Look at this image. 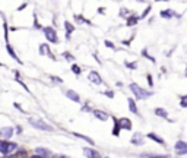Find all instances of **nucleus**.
Instances as JSON below:
<instances>
[{
    "instance_id": "42",
    "label": "nucleus",
    "mask_w": 187,
    "mask_h": 158,
    "mask_svg": "<svg viewBox=\"0 0 187 158\" xmlns=\"http://www.w3.org/2000/svg\"><path fill=\"white\" fill-rule=\"evenodd\" d=\"M155 2H168V0H155Z\"/></svg>"
},
{
    "instance_id": "20",
    "label": "nucleus",
    "mask_w": 187,
    "mask_h": 158,
    "mask_svg": "<svg viewBox=\"0 0 187 158\" xmlns=\"http://www.w3.org/2000/svg\"><path fill=\"white\" fill-rule=\"evenodd\" d=\"M16 150H18V143H15V142H8L6 155H9V154H13V152H16Z\"/></svg>"
},
{
    "instance_id": "32",
    "label": "nucleus",
    "mask_w": 187,
    "mask_h": 158,
    "mask_svg": "<svg viewBox=\"0 0 187 158\" xmlns=\"http://www.w3.org/2000/svg\"><path fill=\"white\" fill-rule=\"evenodd\" d=\"M104 44H105V47H108V49H111V50H115V45H114L111 41L105 40V41H104Z\"/></svg>"
},
{
    "instance_id": "31",
    "label": "nucleus",
    "mask_w": 187,
    "mask_h": 158,
    "mask_svg": "<svg viewBox=\"0 0 187 158\" xmlns=\"http://www.w3.org/2000/svg\"><path fill=\"white\" fill-rule=\"evenodd\" d=\"M151 6H148L146 9H145V10H143V13H142V15H140V19H143V18H146L148 15H149V12H151Z\"/></svg>"
},
{
    "instance_id": "39",
    "label": "nucleus",
    "mask_w": 187,
    "mask_h": 158,
    "mask_svg": "<svg viewBox=\"0 0 187 158\" xmlns=\"http://www.w3.org/2000/svg\"><path fill=\"white\" fill-rule=\"evenodd\" d=\"M180 100H181V101H186V103H187V95H181V97H180Z\"/></svg>"
},
{
    "instance_id": "3",
    "label": "nucleus",
    "mask_w": 187,
    "mask_h": 158,
    "mask_svg": "<svg viewBox=\"0 0 187 158\" xmlns=\"http://www.w3.org/2000/svg\"><path fill=\"white\" fill-rule=\"evenodd\" d=\"M44 35H45V38H47V41H50L51 44H57L58 42V37H57V32L56 29L53 28V26H45L44 29Z\"/></svg>"
},
{
    "instance_id": "13",
    "label": "nucleus",
    "mask_w": 187,
    "mask_h": 158,
    "mask_svg": "<svg viewBox=\"0 0 187 158\" xmlns=\"http://www.w3.org/2000/svg\"><path fill=\"white\" fill-rule=\"evenodd\" d=\"M66 97H67L69 100H72L73 103H81V97H79L78 92L73 91V89H67V91H66Z\"/></svg>"
},
{
    "instance_id": "33",
    "label": "nucleus",
    "mask_w": 187,
    "mask_h": 158,
    "mask_svg": "<svg viewBox=\"0 0 187 158\" xmlns=\"http://www.w3.org/2000/svg\"><path fill=\"white\" fill-rule=\"evenodd\" d=\"M51 81H53L54 83H63V79L58 78V76H51Z\"/></svg>"
},
{
    "instance_id": "5",
    "label": "nucleus",
    "mask_w": 187,
    "mask_h": 158,
    "mask_svg": "<svg viewBox=\"0 0 187 158\" xmlns=\"http://www.w3.org/2000/svg\"><path fill=\"white\" fill-rule=\"evenodd\" d=\"M92 114H94V117H97L98 120H101V122H107L108 117H110L107 111H104V110H97V108L92 110Z\"/></svg>"
},
{
    "instance_id": "4",
    "label": "nucleus",
    "mask_w": 187,
    "mask_h": 158,
    "mask_svg": "<svg viewBox=\"0 0 187 158\" xmlns=\"http://www.w3.org/2000/svg\"><path fill=\"white\" fill-rule=\"evenodd\" d=\"M174 150L177 155H187V142L186 141H177L174 145Z\"/></svg>"
},
{
    "instance_id": "14",
    "label": "nucleus",
    "mask_w": 187,
    "mask_h": 158,
    "mask_svg": "<svg viewBox=\"0 0 187 158\" xmlns=\"http://www.w3.org/2000/svg\"><path fill=\"white\" fill-rule=\"evenodd\" d=\"M161 18H164V19H171V18H174V16H177L179 18V15L172 10V9H165V10H161Z\"/></svg>"
},
{
    "instance_id": "17",
    "label": "nucleus",
    "mask_w": 187,
    "mask_h": 158,
    "mask_svg": "<svg viewBox=\"0 0 187 158\" xmlns=\"http://www.w3.org/2000/svg\"><path fill=\"white\" fill-rule=\"evenodd\" d=\"M6 50H8V53H9V56H10V57L13 59V60H16L19 65H22V60H21V59L16 56V53H15V50L10 47V44H6Z\"/></svg>"
},
{
    "instance_id": "8",
    "label": "nucleus",
    "mask_w": 187,
    "mask_h": 158,
    "mask_svg": "<svg viewBox=\"0 0 187 158\" xmlns=\"http://www.w3.org/2000/svg\"><path fill=\"white\" fill-rule=\"evenodd\" d=\"M83 155L86 158H101V154L98 152L97 150H94V148H83Z\"/></svg>"
},
{
    "instance_id": "41",
    "label": "nucleus",
    "mask_w": 187,
    "mask_h": 158,
    "mask_svg": "<svg viewBox=\"0 0 187 158\" xmlns=\"http://www.w3.org/2000/svg\"><path fill=\"white\" fill-rule=\"evenodd\" d=\"M16 132H18V133H21V132H22V129H21V126H18V127H16Z\"/></svg>"
},
{
    "instance_id": "43",
    "label": "nucleus",
    "mask_w": 187,
    "mask_h": 158,
    "mask_svg": "<svg viewBox=\"0 0 187 158\" xmlns=\"http://www.w3.org/2000/svg\"><path fill=\"white\" fill-rule=\"evenodd\" d=\"M186 72H187V67H186Z\"/></svg>"
},
{
    "instance_id": "40",
    "label": "nucleus",
    "mask_w": 187,
    "mask_h": 158,
    "mask_svg": "<svg viewBox=\"0 0 187 158\" xmlns=\"http://www.w3.org/2000/svg\"><path fill=\"white\" fill-rule=\"evenodd\" d=\"M6 158H18L15 154H9V155H6Z\"/></svg>"
},
{
    "instance_id": "24",
    "label": "nucleus",
    "mask_w": 187,
    "mask_h": 158,
    "mask_svg": "<svg viewBox=\"0 0 187 158\" xmlns=\"http://www.w3.org/2000/svg\"><path fill=\"white\" fill-rule=\"evenodd\" d=\"M15 155H16L18 158H26L28 157V151L26 150H16Z\"/></svg>"
},
{
    "instance_id": "44",
    "label": "nucleus",
    "mask_w": 187,
    "mask_h": 158,
    "mask_svg": "<svg viewBox=\"0 0 187 158\" xmlns=\"http://www.w3.org/2000/svg\"><path fill=\"white\" fill-rule=\"evenodd\" d=\"M0 66H2V63H0Z\"/></svg>"
},
{
    "instance_id": "25",
    "label": "nucleus",
    "mask_w": 187,
    "mask_h": 158,
    "mask_svg": "<svg viewBox=\"0 0 187 158\" xmlns=\"http://www.w3.org/2000/svg\"><path fill=\"white\" fill-rule=\"evenodd\" d=\"M124 66L127 67V69H130V70H135V69H138V63L136 62H124Z\"/></svg>"
},
{
    "instance_id": "7",
    "label": "nucleus",
    "mask_w": 187,
    "mask_h": 158,
    "mask_svg": "<svg viewBox=\"0 0 187 158\" xmlns=\"http://www.w3.org/2000/svg\"><path fill=\"white\" fill-rule=\"evenodd\" d=\"M88 79H89L92 83H95V85H101V83H102V78H101V75L98 73L97 70H92V72H89Z\"/></svg>"
},
{
    "instance_id": "10",
    "label": "nucleus",
    "mask_w": 187,
    "mask_h": 158,
    "mask_svg": "<svg viewBox=\"0 0 187 158\" xmlns=\"http://www.w3.org/2000/svg\"><path fill=\"white\" fill-rule=\"evenodd\" d=\"M40 54H41V56H48L51 60H56L54 54H53V53L50 51L48 44H41V45H40Z\"/></svg>"
},
{
    "instance_id": "1",
    "label": "nucleus",
    "mask_w": 187,
    "mask_h": 158,
    "mask_svg": "<svg viewBox=\"0 0 187 158\" xmlns=\"http://www.w3.org/2000/svg\"><path fill=\"white\" fill-rule=\"evenodd\" d=\"M28 123L32 126V127L38 129V130H44V132H53L54 130L53 126H50L47 122H44L42 119H38V117H29L28 119Z\"/></svg>"
},
{
    "instance_id": "18",
    "label": "nucleus",
    "mask_w": 187,
    "mask_h": 158,
    "mask_svg": "<svg viewBox=\"0 0 187 158\" xmlns=\"http://www.w3.org/2000/svg\"><path fill=\"white\" fill-rule=\"evenodd\" d=\"M73 135L76 136V138H79V139H82V141H85L86 143H89V145H95V142H94V139H91L89 136H86V135H82V133H78V132H73Z\"/></svg>"
},
{
    "instance_id": "22",
    "label": "nucleus",
    "mask_w": 187,
    "mask_h": 158,
    "mask_svg": "<svg viewBox=\"0 0 187 158\" xmlns=\"http://www.w3.org/2000/svg\"><path fill=\"white\" fill-rule=\"evenodd\" d=\"M139 19H140V16H136V15H133V16H129V18H127V22H126V25H127V26L136 25V24L139 22Z\"/></svg>"
},
{
    "instance_id": "19",
    "label": "nucleus",
    "mask_w": 187,
    "mask_h": 158,
    "mask_svg": "<svg viewBox=\"0 0 187 158\" xmlns=\"http://www.w3.org/2000/svg\"><path fill=\"white\" fill-rule=\"evenodd\" d=\"M120 130H122V127H120V125H119V120L114 117V127H113V130H111L113 136L119 138V136H120Z\"/></svg>"
},
{
    "instance_id": "15",
    "label": "nucleus",
    "mask_w": 187,
    "mask_h": 158,
    "mask_svg": "<svg viewBox=\"0 0 187 158\" xmlns=\"http://www.w3.org/2000/svg\"><path fill=\"white\" fill-rule=\"evenodd\" d=\"M146 138L148 139H151V141H154V142H156V143H159V145H165V141H164L161 136H158L156 133H154V132H151V133H148L146 135Z\"/></svg>"
},
{
    "instance_id": "35",
    "label": "nucleus",
    "mask_w": 187,
    "mask_h": 158,
    "mask_svg": "<svg viewBox=\"0 0 187 158\" xmlns=\"http://www.w3.org/2000/svg\"><path fill=\"white\" fill-rule=\"evenodd\" d=\"M148 83H149V86H151V88L154 86V81H152V75H149V73H148Z\"/></svg>"
},
{
    "instance_id": "30",
    "label": "nucleus",
    "mask_w": 187,
    "mask_h": 158,
    "mask_svg": "<svg viewBox=\"0 0 187 158\" xmlns=\"http://www.w3.org/2000/svg\"><path fill=\"white\" fill-rule=\"evenodd\" d=\"M101 94H102V95H107L108 98H114V92L111 91V89H107V91H102V92H101Z\"/></svg>"
},
{
    "instance_id": "28",
    "label": "nucleus",
    "mask_w": 187,
    "mask_h": 158,
    "mask_svg": "<svg viewBox=\"0 0 187 158\" xmlns=\"http://www.w3.org/2000/svg\"><path fill=\"white\" fill-rule=\"evenodd\" d=\"M72 72H73L75 75H81V73H82V69L78 66L76 63H73V65H72Z\"/></svg>"
},
{
    "instance_id": "29",
    "label": "nucleus",
    "mask_w": 187,
    "mask_h": 158,
    "mask_svg": "<svg viewBox=\"0 0 187 158\" xmlns=\"http://www.w3.org/2000/svg\"><path fill=\"white\" fill-rule=\"evenodd\" d=\"M63 56H65V59L67 60V62H75V57L70 54V53H69V51H65V53H63Z\"/></svg>"
},
{
    "instance_id": "36",
    "label": "nucleus",
    "mask_w": 187,
    "mask_h": 158,
    "mask_svg": "<svg viewBox=\"0 0 187 158\" xmlns=\"http://www.w3.org/2000/svg\"><path fill=\"white\" fill-rule=\"evenodd\" d=\"M34 26L38 28V29H41V25L38 24V21H37V16H35V15H34Z\"/></svg>"
},
{
    "instance_id": "16",
    "label": "nucleus",
    "mask_w": 187,
    "mask_h": 158,
    "mask_svg": "<svg viewBox=\"0 0 187 158\" xmlns=\"http://www.w3.org/2000/svg\"><path fill=\"white\" fill-rule=\"evenodd\" d=\"M127 106H129L130 113H133V114H139L138 106H136V103H135V100H133V98H127Z\"/></svg>"
},
{
    "instance_id": "11",
    "label": "nucleus",
    "mask_w": 187,
    "mask_h": 158,
    "mask_svg": "<svg viewBox=\"0 0 187 158\" xmlns=\"http://www.w3.org/2000/svg\"><path fill=\"white\" fill-rule=\"evenodd\" d=\"M119 125H120V127L124 129V130H132V120L130 119H127V117L119 119Z\"/></svg>"
},
{
    "instance_id": "23",
    "label": "nucleus",
    "mask_w": 187,
    "mask_h": 158,
    "mask_svg": "<svg viewBox=\"0 0 187 158\" xmlns=\"http://www.w3.org/2000/svg\"><path fill=\"white\" fill-rule=\"evenodd\" d=\"M65 28H66V34H69V35H72V32L75 31V26L69 22V21H66L65 22Z\"/></svg>"
},
{
    "instance_id": "34",
    "label": "nucleus",
    "mask_w": 187,
    "mask_h": 158,
    "mask_svg": "<svg viewBox=\"0 0 187 158\" xmlns=\"http://www.w3.org/2000/svg\"><path fill=\"white\" fill-rule=\"evenodd\" d=\"M127 15H129V10H127L126 8H122V10H120V16H127Z\"/></svg>"
},
{
    "instance_id": "37",
    "label": "nucleus",
    "mask_w": 187,
    "mask_h": 158,
    "mask_svg": "<svg viewBox=\"0 0 187 158\" xmlns=\"http://www.w3.org/2000/svg\"><path fill=\"white\" fill-rule=\"evenodd\" d=\"M82 111H89V113H92V110H91V107L88 104H85V106L82 107Z\"/></svg>"
},
{
    "instance_id": "9",
    "label": "nucleus",
    "mask_w": 187,
    "mask_h": 158,
    "mask_svg": "<svg viewBox=\"0 0 187 158\" xmlns=\"http://www.w3.org/2000/svg\"><path fill=\"white\" fill-rule=\"evenodd\" d=\"M13 127H10V126H6V127H2L0 129V136L3 138V139H6L8 141L9 138H12V135H13Z\"/></svg>"
},
{
    "instance_id": "21",
    "label": "nucleus",
    "mask_w": 187,
    "mask_h": 158,
    "mask_svg": "<svg viewBox=\"0 0 187 158\" xmlns=\"http://www.w3.org/2000/svg\"><path fill=\"white\" fill-rule=\"evenodd\" d=\"M155 114L158 117H162V119H168V113H167V110L162 107H158L155 108Z\"/></svg>"
},
{
    "instance_id": "6",
    "label": "nucleus",
    "mask_w": 187,
    "mask_h": 158,
    "mask_svg": "<svg viewBox=\"0 0 187 158\" xmlns=\"http://www.w3.org/2000/svg\"><path fill=\"white\" fill-rule=\"evenodd\" d=\"M34 154L35 155H40V157H42V158H51V151L50 150H47V148H42V146H38V148H35L34 150Z\"/></svg>"
},
{
    "instance_id": "27",
    "label": "nucleus",
    "mask_w": 187,
    "mask_h": 158,
    "mask_svg": "<svg viewBox=\"0 0 187 158\" xmlns=\"http://www.w3.org/2000/svg\"><path fill=\"white\" fill-rule=\"evenodd\" d=\"M142 56H143V57H146L148 60H151L152 63H155V59L152 57V56H151L149 53H148V50H146V49H143V50H142Z\"/></svg>"
},
{
    "instance_id": "38",
    "label": "nucleus",
    "mask_w": 187,
    "mask_h": 158,
    "mask_svg": "<svg viewBox=\"0 0 187 158\" xmlns=\"http://www.w3.org/2000/svg\"><path fill=\"white\" fill-rule=\"evenodd\" d=\"M148 158H170L168 155H152V157H148Z\"/></svg>"
},
{
    "instance_id": "12",
    "label": "nucleus",
    "mask_w": 187,
    "mask_h": 158,
    "mask_svg": "<svg viewBox=\"0 0 187 158\" xmlns=\"http://www.w3.org/2000/svg\"><path fill=\"white\" fill-rule=\"evenodd\" d=\"M143 141H145V139H143V135H142V133H139V132L135 133V135H133V138L130 139V142L133 143V145H136V146L143 145Z\"/></svg>"
},
{
    "instance_id": "2",
    "label": "nucleus",
    "mask_w": 187,
    "mask_h": 158,
    "mask_svg": "<svg viewBox=\"0 0 187 158\" xmlns=\"http://www.w3.org/2000/svg\"><path fill=\"white\" fill-rule=\"evenodd\" d=\"M129 88H130V91L133 92V95H135L136 100H146V98H149L151 95H154V92L152 91H146V89L140 88L138 83H130Z\"/></svg>"
},
{
    "instance_id": "26",
    "label": "nucleus",
    "mask_w": 187,
    "mask_h": 158,
    "mask_svg": "<svg viewBox=\"0 0 187 158\" xmlns=\"http://www.w3.org/2000/svg\"><path fill=\"white\" fill-rule=\"evenodd\" d=\"M75 19H76V22H78V24H88V25H91L89 21H88V19H85L83 16H81V15H76V16H75Z\"/></svg>"
}]
</instances>
